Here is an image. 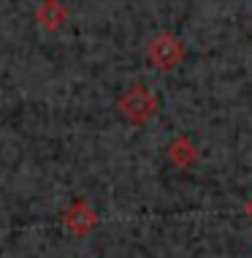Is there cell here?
Wrapping results in <instances>:
<instances>
[{"instance_id": "8992f818", "label": "cell", "mask_w": 252, "mask_h": 258, "mask_svg": "<svg viewBox=\"0 0 252 258\" xmlns=\"http://www.w3.org/2000/svg\"><path fill=\"white\" fill-rule=\"evenodd\" d=\"M244 212H247V218L252 220V201H249V204H247V207H244Z\"/></svg>"}, {"instance_id": "277c9868", "label": "cell", "mask_w": 252, "mask_h": 258, "mask_svg": "<svg viewBox=\"0 0 252 258\" xmlns=\"http://www.w3.org/2000/svg\"><path fill=\"white\" fill-rule=\"evenodd\" d=\"M36 22L44 33H57L68 22V9L60 0H44L36 9Z\"/></svg>"}, {"instance_id": "7a4b0ae2", "label": "cell", "mask_w": 252, "mask_h": 258, "mask_svg": "<svg viewBox=\"0 0 252 258\" xmlns=\"http://www.w3.org/2000/svg\"><path fill=\"white\" fill-rule=\"evenodd\" d=\"M146 60L157 71H174L182 60H185V44L171 36V33H157L155 38L146 44Z\"/></svg>"}, {"instance_id": "3957f363", "label": "cell", "mask_w": 252, "mask_h": 258, "mask_svg": "<svg viewBox=\"0 0 252 258\" xmlns=\"http://www.w3.org/2000/svg\"><path fill=\"white\" fill-rule=\"evenodd\" d=\"M98 226V212L87 204L84 199H76L71 207L62 212V228L71 236H87L93 228Z\"/></svg>"}, {"instance_id": "6da1fadb", "label": "cell", "mask_w": 252, "mask_h": 258, "mask_svg": "<svg viewBox=\"0 0 252 258\" xmlns=\"http://www.w3.org/2000/svg\"><path fill=\"white\" fill-rule=\"evenodd\" d=\"M117 111L122 114V120H128L133 125H141L157 111V98L144 85H130L117 98Z\"/></svg>"}, {"instance_id": "5b68a950", "label": "cell", "mask_w": 252, "mask_h": 258, "mask_svg": "<svg viewBox=\"0 0 252 258\" xmlns=\"http://www.w3.org/2000/svg\"><path fill=\"white\" fill-rule=\"evenodd\" d=\"M165 155H168V160H171L174 166H179V169H187V166H193V163H195V158H198V150L193 147L190 139L177 136L171 144H168Z\"/></svg>"}]
</instances>
